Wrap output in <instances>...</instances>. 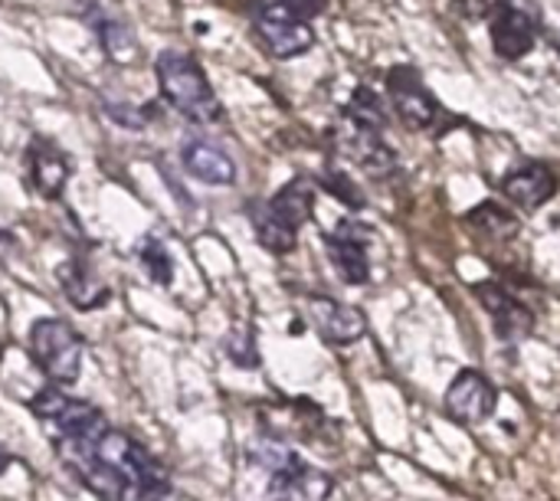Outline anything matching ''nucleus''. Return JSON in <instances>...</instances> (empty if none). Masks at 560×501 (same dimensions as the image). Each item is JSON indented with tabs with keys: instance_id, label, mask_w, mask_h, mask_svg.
Instances as JSON below:
<instances>
[{
	"instance_id": "4",
	"label": "nucleus",
	"mask_w": 560,
	"mask_h": 501,
	"mask_svg": "<svg viewBox=\"0 0 560 501\" xmlns=\"http://www.w3.org/2000/svg\"><path fill=\"white\" fill-rule=\"evenodd\" d=\"M545 26V13L538 0H495L489 7V36L492 49L505 62H522Z\"/></svg>"
},
{
	"instance_id": "28",
	"label": "nucleus",
	"mask_w": 560,
	"mask_h": 501,
	"mask_svg": "<svg viewBox=\"0 0 560 501\" xmlns=\"http://www.w3.org/2000/svg\"><path fill=\"white\" fill-rule=\"evenodd\" d=\"M13 246H16V243H13V236H10L7 230H0V259H3Z\"/></svg>"
},
{
	"instance_id": "20",
	"label": "nucleus",
	"mask_w": 560,
	"mask_h": 501,
	"mask_svg": "<svg viewBox=\"0 0 560 501\" xmlns=\"http://www.w3.org/2000/svg\"><path fill=\"white\" fill-rule=\"evenodd\" d=\"M341 115L351 118L361 128H371V131H387V125H390L387 105H384V98L371 85H358L351 92V98H348V105H345Z\"/></svg>"
},
{
	"instance_id": "10",
	"label": "nucleus",
	"mask_w": 560,
	"mask_h": 501,
	"mask_svg": "<svg viewBox=\"0 0 560 501\" xmlns=\"http://www.w3.org/2000/svg\"><path fill=\"white\" fill-rule=\"evenodd\" d=\"M446 417L459 427H479L486 420H492L495 407H499V391L495 384L476 371L466 368L453 377V384L446 387Z\"/></svg>"
},
{
	"instance_id": "7",
	"label": "nucleus",
	"mask_w": 560,
	"mask_h": 501,
	"mask_svg": "<svg viewBox=\"0 0 560 501\" xmlns=\"http://www.w3.org/2000/svg\"><path fill=\"white\" fill-rule=\"evenodd\" d=\"M331 154L361 167L374 180H390V177H397V167H400L394 148L384 141V131L361 128L345 115H341L338 128L331 131Z\"/></svg>"
},
{
	"instance_id": "29",
	"label": "nucleus",
	"mask_w": 560,
	"mask_h": 501,
	"mask_svg": "<svg viewBox=\"0 0 560 501\" xmlns=\"http://www.w3.org/2000/svg\"><path fill=\"white\" fill-rule=\"evenodd\" d=\"M7 469H10V453H7V450L0 446V476H3Z\"/></svg>"
},
{
	"instance_id": "9",
	"label": "nucleus",
	"mask_w": 560,
	"mask_h": 501,
	"mask_svg": "<svg viewBox=\"0 0 560 501\" xmlns=\"http://www.w3.org/2000/svg\"><path fill=\"white\" fill-rule=\"evenodd\" d=\"M325 253L345 286L371 282V230L361 220H341L325 236Z\"/></svg>"
},
{
	"instance_id": "6",
	"label": "nucleus",
	"mask_w": 560,
	"mask_h": 501,
	"mask_svg": "<svg viewBox=\"0 0 560 501\" xmlns=\"http://www.w3.org/2000/svg\"><path fill=\"white\" fill-rule=\"evenodd\" d=\"M387 98H390V108H394V115L400 118V125L407 131H433V135H440V121L446 118V112L436 102V95L427 89L420 69L394 66L387 72Z\"/></svg>"
},
{
	"instance_id": "8",
	"label": "nucleus",
	"mask_w": 560,
	"mask_h": 501,
	"mask_svg": "<svg viewBox=\"0 0 560 501\" xmlns=\"http://www.w3.org/2000/svg\"><path fill=\"white\" fill-rule=\"evenodd\" d=\"M98 459H105L112 469H118L131 489H167V476L158 466V459L128 433L118 430H105L102 440L95 443Z\"/></svg>"
},
{
	"instance_id": "13",
	"label": "nucleus",
	"mask_w": 560,
	"mask_h": 501,
	"mask_svg": "<svg viewBox=\"0 0 560 501\" xmlns=\"http://www.w3.org/2000/svg\"><path fill=\"white\" fill-rule=\"evenodd\" d=\"M308 315H312V322H315L322 341L338 345V348L361 341L364 331H368L364 312H361L358 305L338 302V299H331V295H312V299H308Z\"/></svg>"
},
{
	"instance_id": "16",
	"label": "nucleus",
	"mask_w": 560,
	"mask_h": 501,
	"mask_svg": "<svg viewBox=\"0 0 560 501\" xmlns=\"http://www.w3.org/2000/svg\"><path fill=\"white\" fill-rule=\"evenodd\" d=\"M249 220L256 230V240L262 243V249H269L272 256H289L299 246V230L292 223H285L269 200H253L249 203Z\"/></svg>"
},
{
	"instance_id": "24",
	"label": "nucleus",
	"mask_w": 560,
	"mask_h": 501,
	"mask_svg": "<svg viewBox=\"0 0 560 501\" xmlns=\"http://www.w3.org/2000/svg\"><path fill=\"white\" fill-rule=\"evenodd\" d=\"M226 354L233 358V364L240 368H256L259 364V351H256V338L249 328H236L230 338H226Z\"/></svg>"
},
{
	"instance_id": "2",
	"label": "nucleus",
	"mask_w": 560,
	"mask_h": 501,
	"mask_svg": "<svg viewBox=\"0 0 560 501\" xmlns=\"http://www.w3.org/2000/svg\"><path fill=\"white\" fill-rule=\"evenodd\" d=\"M256 463L269 473V499L272 501H325L331 496V476L302 463L279 440H262L256 450Z\"/></svg>"
},
{
	"instance_id": "1",
	"label": "nucleus",
	"mask_w": 560,
	"mask_h": 501,
	"mask_svg": "<svg viewBox=\"0 0 560 501\" xmlns=\"http://www.w3.org/2000/svg\"><path fill=\"white\" fill-rule=\"evenodd\" d=\"M158 72V85L164 92V98L190 121L197 125H210L220 121L223 105L207 79V72L200 69V62L180 49H164L154 62Z\"/></svg>"
},
{
	"instance_id": "23",
	"label": "nucleus",
	"mask_w": 560,
	"mask_h": 501,
	"mask_svg": "<svg viewBox=\"0 0 560 501\" xmlns=\"http://www.w3.org/2000/svg\"><path fill=\"white\" fill-rule=\"evenodd\" d=\"M138 256H141V266L148 269V276L158 286H171L174 282V259H171V253H167V246L161 240H144Z\"/></svg>"
},
{
	"instance_id": "17",
	"label": "nucleus",
	"mask_w": 560,
	"mask_h": 501,
	"mask_svg": "<svg viewBox=\"0 0 560 501\" xmlns=\"http://www.w3.org/2000/svg\"><path fill=\"white\" fill-rule=\"evenodd\" d=\"M56 276H59V286H62V292L69 295V302H72L79 312L102 308V305L112 299L108 286H102L98 279H92V272H85L79 263H62Z\"/></svg>"
},
{
	"instance_id": "18",
	"label": "nucleus",
	"mask_w": 560,
	"mask_h": 501,
	"mask_svg": "<svg viewBox=\"0 0 560 501\" xmlns=\"http://www.w3.org/2000/svg\"><path fill=\"white\" fill-rule=\"evenodd\" d=\"M269 207H272L285 223H292L295 230H302V226L308 223L312 210H315V187H312V180H308V177H292L285 187H279V190L269 197Z\"/></svg>"
},
{
	"instance_id": "22",
	"label": "nucleus",
	"mask_w": 560,
	"mask_h": 501,
	"mask_svg": "<svg viewBox=\"0 0 560 501\" xmlns=\"http://www.w3.org/2000/svg\"><path fill=\"white\" fill-rule=\"evenodd\" d=\"M92 26H95V33H98L102 49H105L112 59H125V56L135 53V33H131V26H125L121 20L105 16V13H95V16H92Z\"/></svg>"
},
{
	"instance_id": "11",
	"label": "nucleus",
	"mask_w": 560,
	"mask_h": 501,
	"mask_svg": "<svg viewBox=\"0 0 560 501\" xmlns=\"http://www.w3.org/2000/svg\"><path fill=\"white\" fill-rule=\"evenodd\" d=\"M472 292L482 302V308L489 312V318L495 325V335L505 345L525 341L535 331V312L522 299H515L502 282H476Z\"/></svg>"
},
{
	"instance_id": "12",
	"label": "nucleus",
	"mask_w": 560,
	"mask_h": 501,
	"mask_svg": "<svg viewBox=\"0 0 560 501\" xmlns=\"http://www.w3.org/2000/svg\"><path fill=\"white\" fill-rule=\"evenodd\" d=\"M558 187V174H555V167L545 164V161H525V164L512 167V171L502 177V184H499L502 197H505L509 203H515L518 210H528V213L548 207V203L555 200Z\"/></svg>"
},
{
	"instance_id": "27",
	"label": "nucleus",
	"mask_w": 560,
	"mask_h": 501,
	"mask_svg": "<svg viewBox=\"0 0 560 501\" xmlns=\"http://www.w3.org/2000/svg\"><path fill=\"white\" fill-rule=\"evenodd\" d=\"M289 3H292L302 16H308V20H312V16H318V13L325 10V3H328V0H289Z\"/></svg>"
},
{
	"instance_id": "21",
	"label": "nucleus",
	"mask_w": 560,
	"mask_h": 501,
	"mask_svg": "<svg viewBox=\"0 0 560 501\" xmlns=\"http://www.w3.org/2000/svg\"><path fill=\"white\" fill-rule=\"evenodd\" d=\"M318 187H325V194H331L338 203H345L351 210H364L368 207V197L361 194V187L354 184V177L338 161H328L318 171Z\"/></svg>"
},
{
	"instance_id": "15",
	"label": "nucleus",
	"mask_w": 560,
	"mask_h": 501,
	"mask_svg": "<svg viewBox=\"0 0 560 501\" xmlns=\"http://www.w3.org/2000/svg\"><path fill=\"white\" fill-rule=\"evenodd\" d=\"M184 171L190 177H197L200 184H213V187H230L236 184V161L213 141H187L180 151Z\"/></svg>"
},
{
	"instance_id": "3",
	"label": "nucleus",
	"mask_w": 560,
	"mask_h": 501,
	"mask_svg": "<svg viewBox=\"0 0 560 501\" xmlns=\"http://www.w3.org/2000/svg\"><path fill=\"white\" fill-rule=\"evenodd\" d=\"M30 354L36 368L59 387H69L82 374V338L66 318H39L30 328Z\"/></svg>"
},
{
	"instance_id": "26",
	"label": "nucleus",
	"mask_w": 560,
	"mask_h": 501,
	"mask_svg": "<svg viewBox=\"0 0 560 501\" xmlns=\"http://www.w3.org/2000/svg\"><path fill=\"white\" fill-rule=\"evenodd\" d=\"M105 112L112 121H118L125 128H144V121H148V115H144L148 108H135V105H121V102H105Z\"/></svg>"
},
{
	"instance_id": "19",
	"label": "nucleus",
	"mask_w": 560,
	"mask_h": 501,
	"mask_svg": "<svg viewBox=\"0 0 560 501\" xmlns=\"http://www.w3.org/2000/svg\"><path fill=\"white\" fill-rule=\"evenodd\" d=\"M466 223H469L476 233H482L486 240L505 243V240L518 236V220H515L502 203H495V200H486V203L472 207V210L466 213Z\"/></svg>"
},
{
	"instance_id": "5",
	"label": "nucleus",
	"mask_w": 560,
	"mask_h": 501,
	"mask_svg": "<svg viewBox=\"0 0 560 501\" xmlns=\"http://www.w3.org/2000/svg\"><path fill=\"white\" fill-rule=\"evenodd\" d=\"M253 26L259 43L276 59H295L315 46V30L289 0H262L253 10Z\"/></svg>"
},
{
	"instance_id": "14",
	"label": "nucleus",
	"mask_w": 560,
	"mask_h": 501,
	"mask_svg": "<svg viewBox=\"0 0 560 501\" xmlns=\"http://www.w3.org/2000/svg\"><path fill=\"white\" fill-rule=\"evenodd\" d=\"M26 167H30V184L36 187L39 197L52 200L62 194L66 180H69V158L46 138H36L30 141L26 148Z\"/></svg>"
},
{
	"instance_id": "25",
	"label": "nucleus",
	"mask_w": 560,
	"mask_h": 501,
	"mask_svg": "<svg viewBox=\"0 0 560 501\" xmlns=\"http://www.w3.org/2000/svg\"><path fill=\"white\" fill-rule=\"evenodd\" d=\"M66 394L59 391V387H43L39 394H33V400H30V410L43 420V423H52L56 417H59V410L66 407Z\"/></svg>"
}]
</instances>
